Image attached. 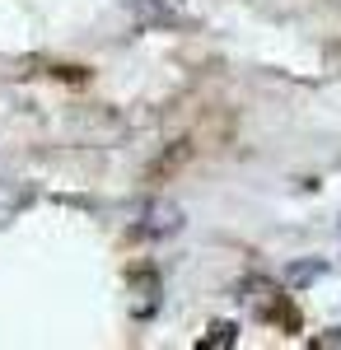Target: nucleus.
Wrapping results in <instances>:
<instances>
[]
</instances>
